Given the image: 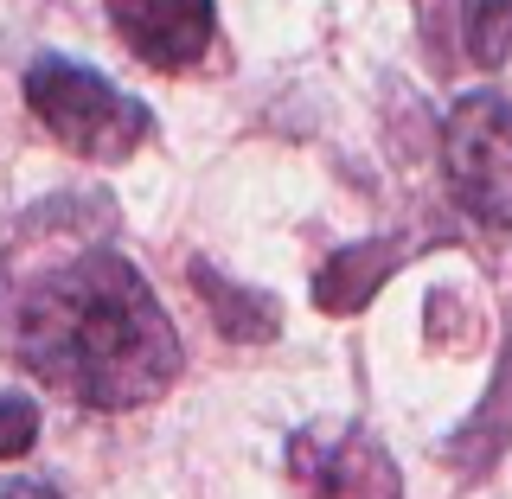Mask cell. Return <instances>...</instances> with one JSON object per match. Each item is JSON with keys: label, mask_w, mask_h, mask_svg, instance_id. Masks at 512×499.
<instances>
[{"label": "cell", "mask_w": 512, "mask_h": 499, "mask_svg": "<svg viewBox=\"0 0 512 499\" xmlns=\"http://www.w3.org/2000/svg\"><path fill=\"white\" fill-rule=\"evenodd\" d=\"M103 205L52 199L0 244V352L77 410H141L180 378L160 295L103 237Z\"/></svg>", "instance_id": "6da1fadb"}, {"label": "cell", "mask_w": 512, "mask_h": 499, "mask_svg": "<svg viewBox=\"0 0 512 499\" xmlns=\"http://www.w3.org/2000/svg\"><path fill=\"white\" fill-rule=\"evenodd\" d=\"M26 109L39 116V128L58 148H71L77 160H96V167H116V160H128L154 135L148 103H135L103 71H90L77 58H58V52L26 64Z\"/></svg>", "instance_id": "7a4b0ae2"}, {"label": "cell", "mask_w": 512, "mask_h": 499, "mask_svg": "<svg viewBox=\"0 0 512 499\" xmlns=\"http://www.w3.org/2000/svg\"><path fill=\"white\" fill-rule=\"evenodd\" d=\"M448 199L487 231H512V103L500 90H468L442 122Z\"/></svg>", "instance_id": "3957f363"}, {"label": "cell", "mask_w": 512, "mask_h": 499, "mask_svg": "<svg viewBox=\"0 0 512 499\" xmlns=\"http://www.w3.org/2000/svg\"><path fill=\"white\" fill-rule=\"evenodd\" d=\"M288 474L308 499H404V474L359 423H314L288 436Z\"/></svg>", "instance_id": "277c9868"}, {"label": "cell", "mask_w": 512, "mask_h": 499, "mask_svg": "<svg viewBox=\"0 0 512 499\" xmlns=\"http://www.w3.org/2000/svg\"><path fill=\"white\" fill-rule=\"evenodd\" d=\"M109 26L122 32V45L141 64L167 77H186L212 58L218 45V7L212 0H103Z\"/></svg>", "instance_id": "5b68a950"}, {"label": "cell", "mask_w": 512, "mask_h": 499, "mask_svg": "<svg viewBox=\"0 0 512 499\" xmlns=\"http://www.w3.org/2000/svg\"><path fill=\"white\" fill-rule=\"evenodd\" d=\"M404 256H410L404 237H365V244H352V250H340V256H327V263H320L314 301L327 314H359L365 301L384 288V276L404 263Z\"/></svg>", "instance_id": "8992f818"}, {"label": "cell", "mask_w": 512, "mask_h": 499, "mask_svg": "<svg viewBox=\"0 0 512 499\" xmlns=\"http://www.w3.org/2000/svg\"><path fill=\"white\" fill-rule=\"evenodd\" d=\"M192 295L212 308V327L224 333V340H276L282 333V308H276V295H263V288H244V282H231V276H218L212 263H192Z\"/></svg>", "instance_id": "52a82bcc"}, {"label": "cell", "mask_w": 512, "mask_h": 499, "mask_svg": "<svg viewBox=\"0 0 512 499\" xmlns=\"http://www.w3.org/2000/svg\"><path fill=\"white\" fill-rule=\"evenodd\" d=\"M506 442H512V340H506L500 384H493L487 404L474 410V423L448 442V461H455V468H468V474H480V468H493V455H500Z\"/></svg>", "instance_id": "ba28073f"}, {"label": "cell", "mask_w": 512, "mask_h": 499, "mask_svg": "<svg viewBox=\"0 0 512 499\" xmlns=\"http://www.w3.org/2000/svg\"><path fill=\"white\" fill-rule=\"evenodd\" d=\"M448 20L480 71H500L512 58V0H448Z\"/></svg>", "instance_id": "9c48e42d"}, {"label": "cell", "mask_w": 512, "mask_h": 499, "mask_svg": "<svg viewBox=\"0 0 512 499\" xmlns=\"http://www.w3.org/2000/svg\"><path fill=\"white\" fill-rule=\"evenodd\" d=\"M39 442V404L20 391H0V461H20Z\"/></svg>", "instance_id": "30bf717a"}, {"label": "cell", "mask_w": 512, "mask_h": 499, "mask_svg": "<svg viewBox=\"0 0 512 499\" xmlns=\"http://www.w3.org/2000/svg\"><path fill=\"white\" fill-rule=\"evenodd\" d=\"M0 499H64L52 480H26V474H13V480H0Z\"/></svg>", "instance_id": "8fae6325"}]
</instances>
